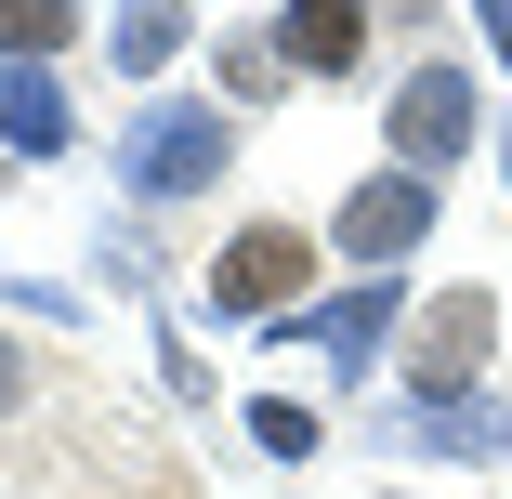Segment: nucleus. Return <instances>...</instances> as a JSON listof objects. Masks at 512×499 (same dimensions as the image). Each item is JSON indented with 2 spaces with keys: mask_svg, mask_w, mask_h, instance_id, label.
I'll return each instance as SVG.
<instances>
[{
  "mask_svg": "<svg viewBox=\"0 0 512 499\" xmlns=\"http://www.w3.org/2000/svg\"><path fill=\"white\" fill-rule=\"evenodd\" d=\"M250 447L263 460H316V408H302V394H263V408H250Z\"/></svg>",
  "mask_w": 512,
  "mask_h": 499,
  "instance_id": "12",
  "label": "nucleus"
},
{
  "mask_svg": "<svg viewBox=\"0 0 512 499\" xmlns=\"http://www.w3.org/2000/svg\"><path fill=\"white\" fill-rule=\"evenodd\" d=\"M289 289H316V237H302V224H237V237L211 250V316L276 329V316H289Z\"/></svg>",
  "mask_w": 512,
  "mask_h": 499,
  "instance_id": "2",
  "label": "nucleus"
},
{
  "mask_svg": "<svg viewBox=\"0 0 512 499\" xmlns=\"http://www.w3.org/2000/svg\"><path fill=\"white\" fill-rule=\"evenodd\" d=\"M394 447H421V460H499V447H512V408H473V394H407V408H394Z\"/></svg>",
  "mask_w": 512,
  "mask_h": 499,
  "instance_id": "6",
  "label": "nucleus"
},
{
  "mask_svg": "<svg viewBox=\"0 0 512 499\" xmlns=\"http://www.w3.org/2000/svg\"><path fill=\"white\" fill-rule=\"evenodd\" d=\"M486 342H499V289H434L421 342H407V394H473Z\"/></svg>",
  "mask_w": 512,
  "mask_h": 499,
  "instance_id": "5",
  "label": "nucleus"
},
{
  "mask_svg": "<svg viewBox=\"0 0 512 499\" xmlns=\"http://www.w3.org/2000/svg\"><path fill=\"white\" fill-rule=\"evenodd\" d=\"M0 145H14V158H53L66 145V92L40 66H0Z\"/></svg>",
  "mask_w": 512,
  "mask_h": 499,
  "instance_id": "9",
  "label": "nucleus"
},
{
  "mask_svg": "<svg viewBox=\"0 0 512 499\" xmlns=\"http://www.w3.org/2000/svg\"><path fill=\"white\" fill-rule=\"evenodd\" d=\"M329 237H342L368 276H394L407 250L434 237V171H368V184L342 197V211H329Z\"/></svg>",
  "mask_w": 512,
  "mask_h": 499,
  "instance_id": "3",
  "label": "nucleus"
},
{
  "mask_svg": "<svg viewBox=\"0 0 512 499\" xmlns=\"http://www.w3.org/2000/svg\"><path fill=\"white\" fill-rule=\"evenodd\" d=\"M184 53V0H119V79H158Z\"/></svg>",
  "mask_w": 512,
  "mask_h": 499,
  "instance_id": "10",
  "label": "nucleus"
},
{
  "mask_svg": "<svg viewBox=\"0 0 512 499\" xmlns=\"http://www.w3.org/2000/svg\"><path fill=\"white\" fill-rule=\"evenodd\" d=\"M79 40V0H0V53H14V66H53Z\"/></svg>",
  "mask_w": 512,
  "mask_h": 499,
  "instance_id": "11",
  "label": "nucleus"
},
{
  "mask_svg": "<svg viewBox=\"0 0 512 499\" xmlns=\"http://www.w3.org/2000/svg\"><path fill=\"white\" fill-rule=\"evenodd\" d=\"M381 119H394V171H447V158L473 145V79L421 53V66L394 79V106H381Z\"/></svg>",
  "mask_w": 512,
  "mask_h": 499,
  "instance_id": "4",
  "label": "nucleus"
},
{
  "mask_svg": "<svg viewBox=\"0 0 512 499\" xmlns=\"http://www.w3.org/2000/svg\"><path fill=\"white\" fill-rule=\"evenodd\" d=\"M394 303H407V289H394V276H368V289H342L329 316H276V329H316V342H329V368H342V381H368V355H381Z\"/></svg>",
  "mask_w": 512,
  "mask_h": 499,
  "instance_id": "8",
  "label": "nucleus"
},
{
  "mask_svg": "<svg viewBox=\"0 0 512 499\" xmlns=\"http://www.w3.org/2000/svg\"><path fill=\"white\" fill-rule=\"evenodd\" d=\"M224 92H237V106H276V92H289V53L276 40H237L224 53Z\"/></svg>",
  "mask_w": 512,
  "mask_h": 499,
  "instance_id": "13",
  "label": "nucleus"
},
{
  "mask_svg": "<svg viewBox=\"0 0 512 499\" xmlns=\"http://www.w3.org/2000/svg\"><path fill=\"white\" fill-rule=\"evenodd\" d=\"M224 158H237V119L224 106H145L132 132H119V184L145 197V211H171V197H197V184H224Z\"/></svg>",
  "mask_w": 512,
  "mask_h": 499,
  "instance_id": "1",
  "label": "nucleus"
},
{
  "mask_svg": "<svg viewBox=\"0 0 512 499\" xmlns=\"http://www.w3.org/2000/svg\"><path fill=\"white\" fill-rule=\"evenodd\" d=\"M0 408H27V355L14 342H0Z\"/></svg>",
  "mask_w": 512,
  "mask_h": 499,
  "instance_id": "14",
  "label": "nucleus"
},
{
  "mask_svg": "<svg viewBox=\"0 0 512 499\" xmlns=\"http://www.w3.org/2000/svg\"><path fill=\"white\" fill-rule=\"evenodd\" d=\"M276 53H289L302 79H355V53H368V0H289V14H276Z\"/></svg>",
  "mask_w": 512,
  "mask_h": 499,
  "instance_id": "7",
  "label": "nucleus"
}]
</instances>
